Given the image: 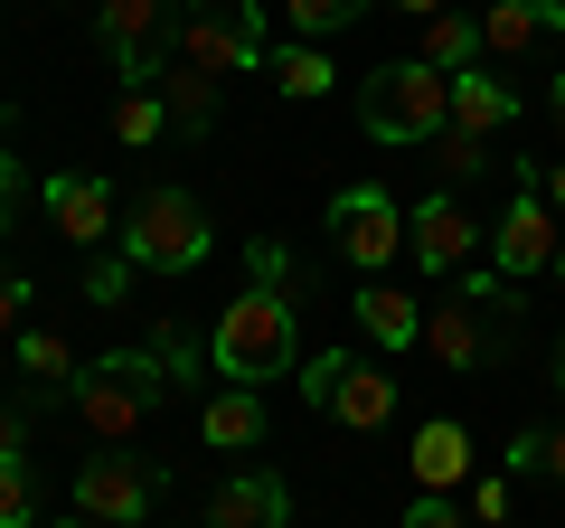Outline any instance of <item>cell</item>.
I'll return each instance as SVG.
<instances>
[{
  "mask_svg": "<svg viewBox=\"0 0 565 528\" xmlns=\"http://www.w3.org/2000/svg\"><path fill=\"white\" fill-rule=\"evenodd\" d=\"M424 66H444V76H462L471 57H481V20L471 10H444V20H424V47H415Z\"/></svg>",
  "mask_w": 565,
  "mask_h": 528,
  "instance_id": "cell-22",
  "label": "cell"
},
{
  "mask_svg": "<svg viewBox=\"0 0 565 528\" xmlns=\"http://www.w3.org/2000/svg\"><path fill=\"white\" fill-rule=\"evenodd\" d=\"M302 406L349 425V434H377V425H396V378L377 359H359V349H311L302 359Z\"/></svg>",
  "mask_w": 565,
  "mask_h": 528,
  "instance_id": "cell-5",
  "label": "cell"
},
{
  "mask_svg": "<svg viewBox=\"0 0 565 528\" xmlns=\"http://www.w3.org/2000/svg\"><path fill=\"white\" fill-rule=\"evenodd\" d=\"M20 378L39 387V397H66V387H76V349H66L57 330H20Z\"/></svg>",
  "mask_w": 565,
  "mask_h": 528,
  "instance_id": "cell-23",
  "label": "cell"
},
{
  "mask_svg": "<svg viewBox=\"0 0 565 528\" xmlns=\"http://www.w3.org/2000/svg\"><path fill=\"white\" fill-rule=\"evenodd\" d=\"M264 76H274V85H282L292 104H321L330 85H340V66H330V57H321L311 39H292V47H274V57H264Z\"/></svg>",
  "mask_w": 565,
  "mask_h": 528,
  "instance_id": "cell-20",
  "label": "cell"
},
{
  "mask_svg": "<svg viewBox=\"0 0 565 528\" xmlns=\"http://www.w3.org/2000/svg\"><path fill=\"white\" fill-rule=\"evenodd\" d=\"M161 123H170V104H161V85H122L114 95V142H161Z\"/></svg>",
  "mask_w": 565,
  "mask_h": 528,
  "instance_id": "cell-24",
  "label": "cell"
},
{
  "mask_svg": "<svg viewBox=\"0 0 565 528\" xmlns=\"http://www.w3.org/2000/svg\"><path fill=\"white\" fill-rule=\"evenodd\" d=\"M114 255L132 274H189V264H207V208L189 189H141L122 236H114Z\"/></svg>",
  "mask_w": 565,
  "mask_h": 528,
  "instance_id": "cell-4",
  "label": "cell"
},
{
  "mask_svg": "<svg viewBox=\"0 0 565 528\" xmlns=\"http://www.w3.org/2000/svg\"><path fill=\"white\" fill-rule=\"evenodd\" d=\"M471 519H481V528L509 519V472H481V482H471Z\"/></svg>",
  "mask_w": 565,
  "mask_h": 528,
  "instance_id": "cell-29",
  "label": "cell"
},
{
  "mask_svg": "<svg viewBox=\"0 0 565 528\" xmlns=\"http://www.w3.org/2000/svg\"><path fill=\"white\" fill-rule=\"evenodd\" d=\"M95 39H104V57L122 66V85H161L170 57H180L170 0H95Z\"/></svg>",
  "mask_w": 565,
  "mask_h": 528,
  "instance_id": "cell-7",
  "label": "cell"
},
{
  "mask_svg": "<svg viewBox=\"0 0 565 528\" xmlns=\"http://www.w3.org/2000/svg\"><path fill=\"white\" fill-rule=\"evenodd\" d=\"M39 528H95V519H39Z\"/></svg>",
  "mask_w": 565,
  "mask_h": 528,
  "instance_id": "cell-38",
  "label": "cell"
},
{
  "mask_svg": "<svg viewBox=\"0 0 565 528\" xmlns=\"http://www.w3.org/2000/svg\"><path fill=\"white\" fill-rule=\"evenodd\" d=\"M0 528H39V500H29V453H0Z\"/></svg>",
  "mask_w": 565,
  "mask_h": 528,
  "instance_id": "cell-26",
  "label": "cell"
},
{
  "mask_svg": "<svg viewBox=\"0 0 565 528\" xmlns=\"http://www.w3.org/2000/svg\"><path fill=\"white\" fill-rule=\"evenodd\" d=\"M565 39V0H490L481 10V57H537Z\"/></svg>",
  "mask_w": 565,
  "mask_h": 528,
  "instance_id": "cell-12",
  "label": "cell"
},
{
  "mask_svg": "<svg viewBox=\"0 0 565 528\" xmlns=\"http://www.w3.org/2000/svg\"><path fill=\"white\" fill-rule=\"evenodd\" d=\"M500 123H519V85H509V76H490V66H462V76H452V133L490 142Z\"/></svg>",
  "mask_w": 565,
  "mask_h": 528,
  "instance_id": "cell-15",
  "label": "cell"
},
{
  "mask_svg": "<svg viewBox=\"0 0 565 528\" xmlns=\"http://www.w3.org/2000/svg\"><path fill=\"white\" fill-rule=\"evenodd\" d=\"M29 444V425H20V406H0V453H20Z\"/></svg>",
  "mask_w": 565,
  "mask_h": 528,
  "instance_id": "cell-33",
  "label": "cell"
},
{
  "mask_svg": "<svg viewBox=\"0 0 565 528\" xmlns=\"http://www.w3.org/2000/svg\"><path fill=\"white\" fill-rule=\"evenodd\" d=\"M556 378H565V349H556Z\"/></svg>",
  "mask_w": 565,
  "mask_h": 528,
  "instance_id": "cell-39",
  "label": "cell"
},
{
  "mask_svg": "<svg viewBox=\"0 0 565 528\" xmlns=\"http://www.w3.org/2000/svg\"><path fill=\"white\" fill-rule=\"evenodd\" d=\"M180 57L207 76H264V0H180Z\"/></svg>",
  "mask_w": 565,
  "mask_h": 528,
  "instance_id": "cell-6",
  "label": "cell"
},
{
  "mask_svg": "<svg viewBox=\"0 0 565 528\" xmlns=\"http://www.w3.org/2000/svg\"><path fill=\"white\" fill-rule=\"evenodd\" d=\"M546 264H556V226H546V189L527 180L519 199H509L500 236H490V274H500V284H527V274H546Z\"/></svg>",
  "mask_w": 565,
  "mask_h": 528,
  "instance_id": "cell-10",
  "label": "cell"
},
{
  "mask_svg": "<svg viewBox=\"0 0 565 528\" xmlns=\"http://www.w3.org/2000/svg\"><path fill=\"white\" fill-rule=\"evenodd\" d=\"M47 226H57L66 245H85V255H95V245L122 236V208H114V189H104V180L57 170V180H47Z\"/></svg>",
  "mask_w": 565,
  "mask_h": 528,
  "instance_id": "cell-11",
  "label": "cell"
},
{
  "mask_svg": "<svg viewBox=\"0 0 565 528\" xmlns=\"http://www.w3.org/2000/svg\"><path fill=\"white\" fill-rule=\"evenodd\" d=\"M10 218H20V151L0 142V226H10Z\"/></svg>",
  "mask_w": 565,
  "mask_h": 528,
  "instance_id": "cell-32",
  "label": "cell"
},
{
  "mask_svg": "<svg viewBox=\"0 0 565 528\" xmlns=\"http://www.w3.org/2000/svg\"><path fill=\"white\" fill-rule=\"evenodd\" d=\"M546 114H556V123H565V76H546Z\"/></svg>",
  "mask_w": 565,
  "mask_h": 528,
  "instance_id": "cell-37",
  "label": "cell"
},
{
  "mask_svg": "<svg viewBox=\"0 0 565 528\" xmlns=\"http://www.w3.org/2000/svg\"><path fill=\"white\" fill-rule=\"evenodd\" d=\"M537 189H546V208H565V161H556V170H546V180H537Z\"/></svg>",
  "mask_w": 565,
  "mask_h": 528,
  "instance_id": "cell-36",
  "label": "cell"
},
{
  "mask_svg": "<svg viewBox=\"0 0 565 528\" xmlns=\"http://www.w3.org/2000/svg\"><path fill=\"white\" fill-rule=\"evenodd\" d=\"M377 0H282V20H292V39H311L321 47L330 29H349V20H367Z\"/></svg>",
  "mask_w": 565,
  "mask_h": 528,
  "instance_id": "cell-25",
  "label": "cell"
},
{
  "mask_svg": "<svg viewBox=\"0 0 565 528\" xmlns=\"http://www.w3.org/2000/svg\"><path fill=\"white\" fill-rule=\"evenodd\" d=\"M424 349H434L444 368H471V359H481V303H471V293L424 303Z\"/></svg>",
  "mask_w": 565,
  "mask_h": 528,
  "instance_id": "cell-18",
  "label": "cell"
},
{
  "mask_svg": "<svg viewBox=\"0 0 565 528\" xmlns=\"http://www.w3.org/2000/svg\"><path fill=\"white\" fill-rule=\"evenodd\" d=\"M199 434H207V453L264 444V397H255V387H217V397L199 406Z\"/></svg>",
  "mask_w": 565,
  "mask_h": 528,
  "instance_id": "cell-19",
  "label": "cell"
},
{
  "mask_svg": "<svg viewBox=\"0 0 565 528\" xmlns=\"http://www.w3.org/2000/svg\"><path fill=\"white\" fill-rule=\"evenodd\" d=\"M151 509H161V472L141 463V453H95V463L76 472V519H95V528H151Z\"/></svg>",
  "mask_w": 565,
  "mask_h": 528,
  "instance_id": "cell-8",
  "label": "cell"
},
{
  "mask_svg": "<svg viewBox=\"0 0 565 528\" xmlns=\"http://www.w3.org/2000/svg\"><path fill=\"white\" fill-rule=\"evenodd\" d=\"M405 472H415V490H462L471 482V434L452 425V415H434V425H415V453H405Z\"/></svg>",
  "mask_w": 565,
  "mask_h": 528,
  "instance_id": "cell-14",
  "label": "cell"
},
{
  "mask_svg": "<svg viewBox=\"0 0 565 528\" xmlns=\"http://www.w3.org/2000/svg\"><path fill=\"white\" fill-rule=\"evenodd\" d=\"M20 311H29V274L0 264V340H20Z\"/></svg>",
  "mask_w": 565,
  "mask_h": 528,
  "instance_id": "cell-30",
  "label": "cell"
},
{
  "mask_svg": "<svg viewBox=\"0 0 565 528\" xmlns=\"http://www.w3.org/2000/svg\"><path fill=\"white\" fill-rule=\"evenodd\" d=\"M434 170H444V189H462V180H481V170H490V151L471 142V133H444V142H434Z\"/></svg>",
  "mask_w": 565,
  "mask_h": 528,
  "instance_id": "cell-27",
  "label": "cell"
},
{
  "mask_svg": "<svg viewBox=\"0 0 565 528\" xmlns=\"http://www.w3.org/2000/svg\"><path fill=\"white\" fill-rule=\"evenodd\" d=\"M359 330L377 349H415L424 340V303L405 284H359Z\"/></svg>",
  "mask_w": 565,
  "mask_h": 528,
  "instance_id": "cell-17",
  "label": "cell"
},
{
  "mask_svg": "<svg viewBox=\"0 0 565 528\" xmlns=\"http://www.w3.org/2000/svg\"><path fill=\"white\" fill-rule=\"evenodd\" d=\"M405 245H415L424 274H462V255H471V208L452 199V189H434V199L405 218Z\"/></svg>",
  "mask_w": 565,
  "mask_h": 528,
  "instance_id": "cell-13",
  "label": "cell"
},
{
  "mask_svg": "<svg viewBox=\"0 0 565 528\" xmlns=\"http://www.w3.org/2000/svg\"><path fill=\"white\" fill-rule=\"evenodd\" d=\"M396 10H405V20H444L452 0H396Z\"/></svg>",
  "mask_w": 565,
  "mask_h": 528,
  "instance_id": "cell-35",
  "label": "cell"
},
{
  "mask_svg": "<svg viewBox=\"0 0 565 528\" xmlns=\"http://www.w3.org/2000/svg\"><path fill=\"white\" fill-rule=\"evenodd\" d=\"M537 444H546V472L565 482V425H556V434H537Z\"/></svg>",
  "mask_w": 565,
  "mask_h": 528,
  "instance_id": "cell-34",
  "label": "cell"
},
{
  "mask_svg": "<svg viewBox=\"0 0 565 528\" xmlns=\"http://www.w3.org/2000/svg\"><path fill=\"white\" fill-rule=\"evenodd\" d=\"M330 226H340V255H349V264H367V274H386V264H396V245H405V218H396V199H386L377 180L340 189Z\"/></svg>",
  "mask_w": 565,
  "mask_h": 528,
  "instance_id": "cell-9",
  "label": "cell"
},
{
  "mask_svg": "<svg viewBox=\"0 0 565 528\" xmlns=\"http://www.w3.org/2000/svg\"><path fill=\"white\" fill-rule=\"evenodd\" d=\"M161 104H170V123H180V133H207V114H217V76H207V66H189V57H170Z\"/></svg>",
  "mask_w": 565,
  "mask_h": 528,
  "instance_id": "cell-21",
  "label": "cell"
},
{
  "mask_svg": "<svg viewBox=\"0 0 565 528\" xmlns=\"http://www.w3.org/2000/svg\"><path fill=\"white\" fill-rule=\"evenodd\" d=\"M359 123L377 133V142H405V151H434L452 133V76L444 66H424V57H386L377 76L359 85Z\"/></svg>",
  "mask_w": 565,
  "mask_h": 528,
  "instance_id": "cell-3",
  "label": "cell"
},
{
  "mask_svg": "<svg viewBox=\"0 0 565 528\" xmlns=\"http://www.w3.org/2000/svg\"><path fill=\"white\" fill-rule=\"evenodd\" d=\"M180 387H189V340H180V330H161L151 349H104L95 368H76L66 397H76V415L95 425V444H132Z\"/></svg>",
  "mask_w": 565,
  "mask_h": 528,
  "instance_id": "cell-1",
  "label": "cell"
},
{
  "mask_svg": "<svg viewBox=\"0 0 565 528\" xmlns=\"http://www.w3.org/2000/svg\"><path fill=\"white\" fill-rule=\"evenodd\" d=\"M292 303H282V284H245L236 303L217 311V330H207V359H217L226 387H264L292 368Z\"/></svg>",
  "mask_w": 565,
  "mask_h": 528,
  "instance_id": "cell-2",
  "label": "cell"
},
{
  "mask_svg": "<svg viewBox=\"0 0 565 528\" xmlns=\"http://www.w3.org/2000/svg\"><path fill=\"white\" fill-rule=\"evenodd\" d=\"M282 509H292V490H282L274 472H236V482H217V500H207V528H282Z\"/></svg>",
  "mask_w": 565,
  "mask_h": 528,
  "instance_id": "cell-16",
  "label": "cell"
},
{
  "mask_svg": "<svg viewBox=\"0 0 565 528\" xmlns=\"http://www.w3.org/2000/svg\"><path fill=\"white\" fill-rule=\"evenodd\" d=\"M405 528H471V519H462V509H452V500H434V490H424V500L405 509Z\"/></svg>",
  "mask_w": 565,
  "mask_h": 528,
  "instance_id": "cell-31",
  "label": "cell"
},
{
  "mask_svg": "<svg viewBox=\"0 0 565 528\" xmlns=\"http://www.w3.org/2000/svg\"><path fill=\"white\" fill-rule=\"evenodd\" d=\"M122 293H132V264H122V255H95V264H85V303H122Z\"/></svg>",
  "mask_w": 565,
  "mask_h": 528,
  "instance_id": "cell-28",
  "label": "cell"
}]
</instances>
